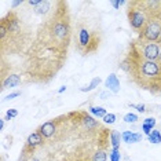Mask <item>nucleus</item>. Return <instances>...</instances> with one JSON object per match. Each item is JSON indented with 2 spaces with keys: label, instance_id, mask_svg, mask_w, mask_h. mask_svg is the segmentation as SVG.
I'll use <instances>...</instances> for the list:
<instances>
[{
  "label": "nucleus",
  "instance_id": "nucleus-7",
  "mask_svg": "<svg viewBox=\"0 0 161 161\" xmlns=\"http://www.w3.org/2000/svg\"><path fill=\"white\" fill-rule=\"evenodd\" d=\"M39 132L43 135V138H51L57 132V120H51V121H46L43 125L39 127Z\"/></svg>",
  "mask_w": 161,
  "mask_h": 161
},
{
  "label": "nucleus",
  "instance_id": "nucleus-27",
  "mask_svg": "<svg viewBox=\"0 0 161 161\" xmlns=\"http://www.w3.org/2000/svg\"><path fill=\"white\" fill-rule=\"evenodd\" d=\"M108 97H110V91H103L101 94V99H106Z\"/></svg>",
  "mask_w": 161,
  "mask_h": 161
},
{
  "label": "nucleus",
  "instance_id": "nucleus-14",
  "mask_svg": "<svg viewBox=\"0 0 161 161\" xmlns=\"http://www.w3.org/2000/svg\"><path fill=\"white\" fill-rule=\"evenodd\" d=\"M90 112L92 113L94 116H97L98 119H103V117L108 114V113H106V109L101 108V106H90Z\"/></svg>",
  "mask_w": 161,
  "mask_h": 161
},
{
  "label": "nucleus",
  "instance_id": "nucleus-22",
  "mask_svg": "<svg viewBox=\"0 0 161 161\" xmlns=\"http://www.w3.org/2000/svg\"><path fill=\"white\" fill-rule=\"evenodd\" d=\"M130 106H131V108H134V109H136L139 113H145V112H146L145 105H142V103H138V105H134V103L131 105V103H130Z\"/></svg>",
  "mask_w": 161,
  "mask_h": 161
},
{
  "label": "nucleus",
  "instance_id": "nucleus-18",
  "mask_svg": "<svg viewBox=\"0 0 161 161\" xmlns=\"http://www.w3.org/2000/svg\"><path fill=\"white\" fill-rule=\"evenodd\" d=\"M124 121L125 123H136L138 121V116L134 114V113H127L124 116Z\"/></svg>",
  "mask_w": 161,
  "mask_h": 161
},
{
  "label": "nucleus",
  "instance_id": "nucleus-6",
  "mask_svg": "<svg viewBox=\"0 0 161 161\" xmlns=\"http://www.w3.org/2000/svg\"><path fill=\"white\" fill-rule=\"evenodd\" d=\"M43 142H44V138H43V135L39 132V131H36V132L31 134L26 139V143H25L24 149H26L29 153H33V150L37 147V146L43 145Z\"/></svg>",
  "mask_w": 161,
  "mask_h": 161
},
{
  "label": "nucleus",
  "instance_id": "nucleus-8",
  "mask_svg": "<svg viewBox=\"0 0 161 161\" xmlns=\"http://www.w3.org/2000/svg\"><path fill=\"white\" fill-rule=\"evenodd\" d=\"M79 116H80V123L84 124V127L87 128V130H94V128H99V123L97 121V120H94L91 116H88L87 113L84 112H79Z\"/></svg>",
  "mask_w": 161,
  "mask_h": 161
},
{
  "label": "nucleus",
  "instance_id": "nucleus-25",
  "mask_svg": "<svg viewBox=\"0 0 161 161\" xmlns=\"http://www.w3.org/2000/svg\"><path fill=\"white\" fill-rule=\"evenodd\" d=\"M142 130H143V132L149 136V135L152 134V130H153V128H152V127H149V125H146V124H142Z\"/></svg>",
  "mask_w": 161,
  "mask_h": 161
},
{
  "label": "nucleus",
  "instance_id": "nucleus-16",
  "mask_svg": "<svg viewBox=\"0 0 161 161\" xmlns=\"http://www.w3.org/2000/svg\"><path fill=\"white\" fill-rule=\"evenodd\" d=\"M101 81H102V80L99 77H95V79H92V81L90 83L88 87H83V88H80V91H81V92H88V91H92V90H95L98 86H99Z\"/></svg>",
  "mask_w": 161,
  "mask_h": 161
},
{
  "label": "nucleus",
  "instance_id": "nucleus-15",
  "mask_svg": "<svg viewBox=\"0 0 161 161\" xmlns=\"http://www.w3.org/2000/svg\"><path fill=\"white\" fill-rule=\"evenodd\" d=\"M147 139H149L150 143L158 145V143H161V132H160V131H157V130H153L152 134L147 136Z\"/></svg>",
  "mask_w": 161,
  "mask_h": 161
},
{
  "label": "nucleus",
  "instance_id": "nucleus-29",
  "mask_svg": "<svg viewBox=\"0 0 161 161\" xmlns=\"http://www.w3.org/2000/svg\"><path fill=\"white\" fill-rule=\"evenodd\" d=\"M4 120H6V119H2V120H0V128H2V130L4 128Z\"/></svg>",
  "mask_w": 161,
  "mask_h": 161
},
{
  "label": "nucleus",
  "instance_id": "nucleus-31",
  "mask_svg": "<svg viewBox=\"0 0 161 161\" xmlns=\"http://www.w3.org/2000/svg\"><path fill=\"white\" fill-rule=\"evenodd\" d=\"M158 62L161 64V47H160V55H158Z\"/></svg>",
  "mask_w": 161,
  "mask_h": 161
},
{
  "label": "nucleus",
  "instance_id": "nucleus-13",
  "mask_svg": "<svg viewBox=\"0 0 161 161\" xmlns=\"http://www.w3.org/2000/svg\"><path fill=\"white\" fill-rule=\"evenodd\" d=\"M108 158V154H106V150L105 149H98L97 152L91 156L90 161H106Z\"/></svg>",
  "mask_w": 161,
  "mask_h": 161
},
{
  "label": "nucleus",
  "instance_id": "nucleus-19",
  "mask_svg": "<svg viewBox=\"0 0 161 161\" xmlns=\"http://www.w3.org/2000/svg\"><path fill=\"white\" fill-rule=\"evenodd\" d=\"M103 121L106 124H113L116 121V114H113V113H109V114H106L103 117Z\"/></svg>",
  "mask_w": 161,
  "mask_h": 161
},
{
  "label": "nucleus",
  "instance_id": "nucleus-2",
  "mask_svg": "<svg viewBox=\"0 0 161 161\" xmlns=\"http://www.w3.org/2000/svg\"><path fill=\"white\" fill-rule=\"evenodd\" d=\"M127 15H128V22L134 32H139L145 28L146 22L149 21V17L146 14L143 6H142V0H132L128 2V8H127Z\"/></svg>",
  "mask_w": 161,
  "mask_h": 161
},
{
  "label": "nucleus",
  "instance_id": "nucleus-4",
  "mask_svg": "<svg viewBox=\"0 0 161 161\" xmlns=\"http://www.w3.org/2000/svg\"><path fill=\"white\" fill-rule=\"evenodd\" d=\"M99 46V39L91 36V32L87 28H80L77 32V50L83 55L95 51Z\"/></svg>",
  "mask_w": 161,
  "mask_h": 161
},
{
  "label": "nucleus",
  "instance_id": "nucleus-24",
  "mask_svg": "<svg viewBox=\"0 0 161 161\" xmlns=\"http://www.w3.org/2000/svg\"><path fill=\"white\" fill-rule=\"evenodd\" d=\"M21 92L19 91H15V92H13V94H8L6 97V101H10V99H14V98H17V97H19Z\"/></svg>",
  "mask_w": 161,
  "mask_h": 161
},
{
  "label": "nucleus",
  "instance_id": "nucleus-5",
  "mask_svg": "<svg viewBox=\"0 0 161 161\" xmlns=\"http://www.w3.org/2000/svg\"><path fill=\"white\" fill-rule=\"evenodd\" d=\"M160 33H161V17H153V18H149L145 28L139 32L138 40L157 43L160 37Z\"/></svg>",
  "mask_w": 161,
  "mask_h": 161
},
{
  "label": "nucleus",
  "instance_id": "nucleus-28",
  "mask_svg": "<svg viewBox=\"0 0 161 161\" xmlns=\"http://www.w3.org/2000/svg\"><path fill=\"white\" fill-rule=\"evenodd\" d=\"M22 0H18V2H13V7H17V6H21L22 4Z\"/></svg>",
  "mask_w": 161,
  "mask_h": 161
},
{
  "label": "nucleus",
  "instance_id": "nucleus-11",
  "mask_svg": "<svg viewBox=\"0 0 161 161\" xmlns=\"http://www.w3.org/2000/svg\"><path fill=\"white\" fill-rule=\"evenodd\" d=\"M121 136L125 143H136V142L142 141V134H135V132H131V131H124Z\"/></svg>",
  "mask_w": 161,
  "mask_h": 161
},
{
  "label": "nucleus",
  "instance_id": "nucleus-30",
  "mask_svg": "<svg viewBox=\"0 0 161 161\" xmlns=\"http://www.w3.org/2000/svg\"><path fill=\"white\" fill-rule=\"evenodd\" d=\"M64 91H66V87H61V88H59V91H58V92H59V94H62V92H64Z\"/></svg>",
  "mask_w": 161,
  "mask_h": 161
},
{
  "label": "nucleus",
  "instance_id": "nucleus-9",
  "mask_svg": "<svg viewBox=\"0 0 161 161\" xmlns=\"http://www.w3.org/2000/svg\"><path fill=\"white\" fill-rule=\"evenodd\" d=\"M105 86L108 87V91H110L113 94H117L120 91V81L114 73L109 75V77L106 79V81H105Z\"/></svg>",
  "mask_w": 161,
  "mask_h": 161
},
{
  "label": "nucleus",
  "instance_id": "nucleus-12",
  "mask_svg": "<svg viewBox=\"0 0 161 161\" xmlns=\"http://www.w3.org/2000/svg\"><path fill=\"white\" fill-rule=\"evenodd\" d=\"M109 139H110V143H112V147L113 149H120V143H121V134L119 132V131L113 130L109 132Z\"/></svg>",
  "mask_w": 161,
  "mask_h": 161
},
{
  "label": "nucleus",
  "instance_id": "nucleus-32",
  "mask_svg": "<svg viewBox=\"0 0 161 161\" xmlns=\"http://www.w3.org/2000/svg\"><path fill=\"white\" fill-rule=\"evenodd\" d=\"M157 43H158V44L161 46V33H160V37H158V42H157Z\"/></svg>",
  "mask_w": 161,
  "mask_h": 161
},
{
  "label": "nucleus",
  "instance_id": "nucleus-10",
  "mask_svg": "<svg viewBox=\"0 0 161 161\" xmlns=\"http://www.w3.org/2000/svg\"><path fill=\"white\" fill-rule=\"evenodd\" d=\"M21 83V77L18 75H10L3 80V84H2V90H6V88H13V87H17L18 84Z\"/></svg>",
  "mask_w": 161,
  "mask_h": 161
},
{
  "label": "nucleus",
  "instance_id": "nucleus-1",
  "mask_svg": "<svg viewBox=\"0 0 161 161\" xmlns=\"http://www.w3.org/2000/svg\"><path fill=\"white\" fill-rule=\"evenodd\" d=\"M120 68L130 75L138 87L153 94L161 92V64L158 61L143 59L130 46V53L121 62Z\"/></svg>",
  "mask_w": 161,
  "mask_h": 161
},
{
  "label": "nucleus",
  "instance_id": "nucleus-23",
  "mask_svg": "<svg viewBox=\"0 0 161 161\" xmlns=\"http://www.w3.org/2000/svg\"><path fill=\"white\" fill-rule=\"evenodd\" d=\"M143 124H146V125H149V127H154L156 125V120L153 119V117H147V119H145V121H143Z\"/></svg>",
  "mask_w": 161,
  "mask_h": 161
},
{
  "label": "nucleus",
  "instance_id": "nucleus-17",
  "mask_svg": "<svg viewBox=\"0 0 161 161\" xmlns=\"http://www.w3.org/2000/svg\"><path fill=\"white\" fill-rule=\"evenodd\" d=\"M109 158L110 161H120L121 160V154H120V149H113L109 152Z\"/></svg>",
  "mask_w": 161,
  "mask_h": 161
},
{
  "label": "nucleus",
  "instance_id": "nucleus-20",
  "mask_svg": "<svg viewBox=\"0 0 161 161\" xmlns=\"http://www.w3.org/2000/svg\"><path fill=\"white\" fill-rule=\"evenodd\" d=\"M18 116V110H15V109H10L8 112H7V116H6V120H11L14 119V117Z\"/></svg>",
  "mask_w": 161,
  "mask_h": 161
},
{
  "label": "nucleus",
  "instance_id": "nucleus-21",
  "mask_svg": "<svg viewBox=\"0 0 161 161\" xmlns=\"http://www.w3.org/2000/svg\"><path fill=\"white\" fill-rule=\"evenodd\" d=\"M110 4L114 7V8H120V6H124V4H128V2H124V0H117V2H114V0H112Z\"/></svg>",
  "mask_w": 161,
  "mask_h": 161
},
{
  "label": "nucleus",
  "instance_id": "nucleus-3",
  "mask_svg": "<svg viewBox=\"0 0 161 161\" xmlns=\"http://www.w3.org/2000/svg\"><path fill=\"white\" fill-rule=\"evenodd\" d=\"M131 47L136 51L143 59L147 61H158L160 55V44L156 42H142V40H135L131 43Z\"/></svg>",
  "mask_w": 161,
  "mask_h": 161
},
{
  "label": "nucleus",
  "instance_id": "nucleus-26",
  "mask_svg": "<svg viewBox=\"0 0 161 161\" xmlns=\"http://www.w3.org/2000/svg\"><path fill=\"white\" fill-rule=\"evenodd\" d=\"M40 3H42V0H29L28 4L32 7H37V6H40Z\"/></svg>",
  "mask_w": 161,
  "mask_h": 161
}]
</instances>
